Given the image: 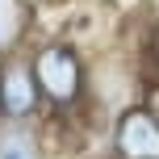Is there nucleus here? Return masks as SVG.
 <instances>
[{
  "instance_id": "423d86ee",
  "label": "nucleus",
  "mask_w": 159,
  "mask_h": 159,
  "mask_svg": "<svg viewBox=\"0 0 159 159\" xmlns=\"http://www.w3.org/2000/svg\"><path fill=\"white\" fill-rule=\"evenodd\" d=\"M155 46H159V34H155Z\"/></svg>"
},
{
  "instance_id": "f257e3e1",
  "label": "nucleus",
  "mask_w": 159,
  "mask_h": 159,
  "mask_svg": "<svg viewBox=\"0 0 159 159\" xmlns=\"http://www.w3.org/2000/svg\"><path fill=\"white\" fill-rule=\"evenodd\" d=\"M30 67H34V80H38V92L46 96L50 105H71L80 96V88H84L80 59L67 46H59V42L42 46L38 55L30 59Z\"/></svg>"
},
{
  "instance_id": "39448f33",
  "label": "nucleus",
  "mask_w": 159,
  "mask_h": 159,
  "mask_svg": "<svg viewBox=\"0 0 159 159\" xmlns=\"http://www.w3.org/2000/svg\"><path fill=\"white\" fill-rule=\"evenodd\" d=\"M30 8L25 0H0V55H13V46L25 38Z\"/></svg>"
},
{
  "instance_id": "f03ea898",
  "label": "nucleus",
  "mask_w": 159,
  "mask_h": 159,
  "mask_svg": "<svg viewBox=\"0 0 159 159\" xmlns=\"http://www.w3.org/2000/svg\"><path fill=\"white\" fill-rule=\"evenodd\" d=\"M38 80L30 59H4L0 63V117L4 121H30L38 113Z\"/></svg>"
},
{
  "instance_id": "7ed1b4c3",
  "label": "nucleus",
  "mask_w": 159,
  "mask_h": 159,
  "mask_svg": "<svg viewBox=\"0 0 159 159\" xmlns=\"http://www.w3.org/2000/svg\"><path fill=\"white\" fill-rule=\"evenodd\" d=\"M117 151L126 159H159V121L147 109H134L117 126Z\"/></svg>"
},
{
  "instance_id": "20e7f679",
  "label": "nucleus",
  "mask_w": 159,
  "mask_h": 159,
  "mask_svg": "<svg viewBox=\"0 0 159 159\" xmlns=\"http://www.w3.org/2000/svg\"><path fill=\"white\" fill-rule=\"evenodd\" d=\"M0 159H42V143L25 121L0 126Z\"/></svg>"
}]
</instances>
